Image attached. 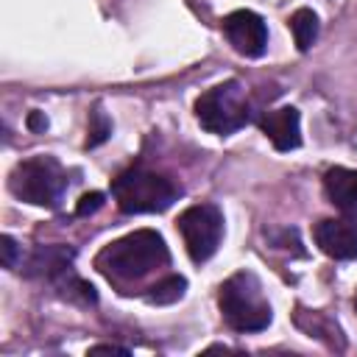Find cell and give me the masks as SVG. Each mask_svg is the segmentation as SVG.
Returning a JSON list of instances; mask_svg holds the SVG:
<instances>
[{"label": "cell", "mask_w": 357, "mask_h": 357, "mask_svg": "<svg viewBox=\"0 0 357 357\" xmlns=\"http://www.w3.org/2000/svg\"><path fill=\"white\" fill-rule=\"evenodd\" d=\"M167 262H170V251H167L162 234L153 229H137V231L109 243L95 257V268L100 273H106L109 279H120V282L142 279Z\"/></svg>", "instance_id": "6da1fadb"}, {"label": "cell", "mask_w": 357, "mask_h": 357, "mask_svg": "<svg viewBox=\"0 0 357 357\" xmlns=\"http://www.w3.org/2000/svg\"><path fill=\"white\" fill-rule=\"evenodd\" d=\"M226 324L237 332H259L271 324V304L262 296V284L251 271H240L220 284L218 296Z\"/></svg>", "instance_id": "7a4b0ae2"}, {"label": "cell", "mask_w": 357, "mask_h": 357, "mask_svg": "<svg viewBox=\"0 0 357 357\" xmlns=\"http://www.w3.org/2000/svg\"><path fill=\"white\" fill-rule=\"evenodd\" d=\"M114 201L126 215H142V212H165L176 198L178 187L151 170H126L112 184Z\"/></svg>", "instance_id": "3957f363"}, {"label": "cell", "mask_w": 357, "mask_h": 357, "mask_svg": "<svg viewBox=\"0 0 357 357\" xmlns=\"http://www.w3.org/2000/svg\"><path fill=\"white\" fill-rule=\"evenodd\" d=\"M248 114H251L248 98L237 81L218 84L195 100V117H198L201 128H206L209 134H218V137H226V134H234L237 128H243L248 123Z\"/></svg>", "instance_id": "277c9868"}, {"label": "cell", "mask_w": 357, "mask_h": 357, "mask_svg": "<svg viewBox=\"0 0 357 357\" xmlns=\"http://www.w3.org/2000/svg\"><path fill=\"white\" fill-rule=\"evenodd\" d=\"M8 187L17 198L33 206H59L67 190V173L53 156H36L14 167Z\"/></svg>", "instance_id": "5b68a950"}, {"label": "cell", "mask_w": 357, "mask_h": 357, "mask_svg": "<svg viewBox=\"0 0 357 357\" xmlns=\"http://www.w3.org/2000/svg\"><path fill=\"white\" fill-rule=\"evenodd\" d=\"M178 231L184 237L192 262H206L223 237V215L215 204H195L178 215Z\"/></svg>", "instance_id": "8992f818"}, {"label": "cell", "mask_w": 357, "mask_h": 357, "mask_svg": "<svg viewBox=\"0 0 357 357\" xmlns=\"http://www.w3.org/2000/svg\"><path fill=\"white\" fill-rule=\"evenodd\" d=\"M223 31H226V39L234 45L237 53L248 56V59H257L265 53L268 47V28H265V20L248 8H240V11H231L226 20H223Z\"/></svg>", "instance_id": "52a82bcc"}, {"label": "cell", "mask_w": 357, "mask_h": 357, "mask_svg": "<svg viewBox=\"0 0 357 357\" xmlns=\"http://www.w3.org/2000/svg\"><path fill=\"white\" fill-rule=\"evenodd\" d=\"M315 243L326 257L335 259H357V220L326 218L315 226Z\"/></svg>", "instance_id": "ba28073f"}, {"label": "cell", "mask_w": 357, "mask_h": 357, "mask_svg": "<svg viewBox=\"0 0 357 357\" xmlns=\"http://www.w3.org/2000/svg\"><path fill=\"white\" fill-rule=\"evenodd\" d=\"M259 126L276 151H293L301 145V117H298V109H293V106L268 112Z\"/></svg>", "instance_id": "9c48e42d"}, {"label": "cell", "mask_w": 357, "mask_h": 357, "mask_svg": "<svg viewBox=\"0 0 357 357\" xmlns=\"http://www.w3.org/2000/svg\"><path fill=\"white\" fill-rule=\"evenodd\" d=\"M324 190L329 201L349 218H357V170L351 167H329L324 176Z\"/></svg>", "instance_id": "30bf717a"}, {"label": "cell", "mask_w": 357, "mask_h": 357, "mask_svg": "<svg viewBox=\"0 0 357 357\" xmlns=\"http://www.w3.org/2000/svg\"><path fill=\"white\" fill-rule=\"evenodd\" d=\"M290 31L296 36V45L298 50H310V45L315 42L318 36V17L312 8H298L293 17H290Z\"/></svg>", "instance_id": "8fae6325"}, {"label": "cell", "mask_w": 357, "mask_h": 357, "mask_svg": "<svg viewBox=\"0 0 357 357\" xmlns=\"http://www.w3.org/2000/svg\"><path fill=\"white\" fill-rule=\"evenodd\" d=\"M184 287H187V279L170 273V276H165L162 282H156L151 287L148 301H153V304H173V301H178L184 296Z\"/></svg>", "instance_id": "7c38bea8"}, {"label": "cell", "mask_w": 357, "mask_h": 357, "mask_svg": "<svg viewBox=\"0 0 357 357\" xmlns=\"http://www.w3.org/2000/svg\"><path fill=\"white\" fill-rule=\"evenodd\" d=\"M109 134H112V123L106 120L103 112H95V114H92V126H89V139H86V145H100Z\"/></svg>", "instance_id": "4fadbf2b"}, {"label": "cell", "mask_w": 357, "mask_h": 357, "mask_svg": "<svg viewBox=\"0 0 357 357\" xmlns=\"http://www.w3.org/2000/svg\"><path fill=\"white\" fill-rule=\"evenodd\" d=\"M100 206H103V192H86V195H81L75 212H78V215H92V212H98Z\"/></svg>", "instance_id": "5bb4252c"}, {"label": "cell", "mask_w": 357, "mask_h": 357, "mask_svg": "<svg viewBox=\"0 0 357 357\" xmlns=\"http://www.w3.org/2000/svg\"><path fill=\"white\" fill-rule=\"evenodd\" d=\"M0 251H3V265L6 268H14V259H17V243H14V237L3 234L0 237Z\"/></svg>", "instance_id": "9a60e30c"}, {"label": "cell", "mask_w": 357, "mask_h": 357, "mask_svg": "<svg viewBox=\"0 0 357 357\" xmlns=\"http://www.w3.org/2000/svg\"><path fill=\"white\" fill-rule=\"evenodd\" d=\"M89 354H128V351H126V349H120V346L100 343V346H92V349H89Z\"/></svg>", "instance_id": "2e32d148"}, {"label": "cell", "mask_w": 357, "mask_h": 357, "mask_svg": "<svg viewBox=\"0 0 357 357\" xmlns=\"http://www.w3.org/2000/svg\"><path fill=\"white\" fill-rule=\"evenodd\" d=\"M28 126H31V128H36V131H39V128H47V120H45V117H42V114H36V112H33V114H31V117H28Z\"/></svg>", "instance_id": "e0dca14e"}, {"label": "cell", "mask_w": 357, "mask_h": 357, "mask_svg": "<svg viewBox=\"0 0 357 357\" xmlns=\"http://www.w3.org/2000/svg\"><path fill=\"white\" fill-rule=\"evenodd\" d=\"M354 310H357V301H354Z\"/></svg>", "instance_id": "ac0fdd59"}]
</instances>
